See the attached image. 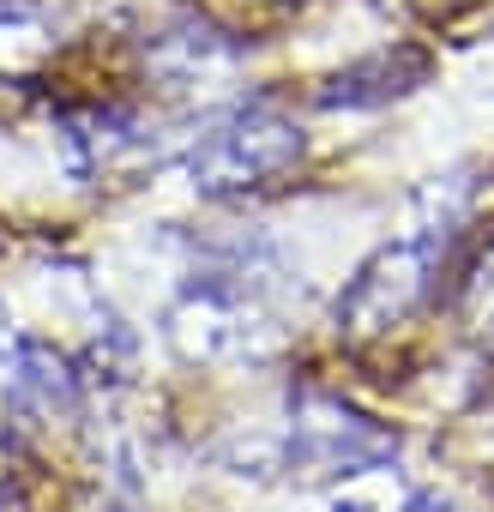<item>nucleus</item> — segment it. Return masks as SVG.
<instances>
[{
	"mask_svg": "<svg viewBox=\"0 0 494 512\" xmlns=\"http://www.w3.org/2000/svg\"><path fill=\"white\" fill-rule=\"evenodd\" d=\"M446 241H452V229L428 223L422 235L380 247L374 260L356 272V284L344 290V302H338V326L356 332V338H374V332L404 326V320L428 302V290H434V266L446 260Z\"/></svg>",
	"mask_w": 494,
	"mask_h": 512,
	"instance_id": "2",
	"label": "nucleus"
},
{
	"mask_svg": "<svg viewBox=\"0 0 494 512\" xmlns=\"http://www.w3.org/2000/svg\"><path fill=\"white\" fill-rule=\"evenodd\" d=\"M338 512H362V506H338Z\"/></svg>",
	"mask_w": 494,
	"mask_h": 512,
	"instance_id": "7",
	"label": "nucleus"
},
{
	"mask_svg": "<svg viewBox=\"0 0 494 512\" xmlns=\"http://www.w3.org/2000/svg\"><path fill=\"white\" fill-rule=\"evenodd\" d=\"M404 512H446V500H434V494H416V500H410Z\"/></svg>",
	"mask_w": 494,
	"mask_h": 512,
	"instance_id": "6",
	"label": "nucleus"
},
{
	"mask_svg": "<svg viewBox=\"0 0 494 512\" xmlns=\"http://www.w3.org/2000/svg\"><path fill=\"white\" fill-rule=\"evenodd\" d=\"M302 151H308V133L296 115H284L272 103H241L193 139L187 175L199 193L229 199V193H254V187L290 175L302 163Z\"/></svg>",
	"mask_w": 494,
	"mask_h": 512,
	"instance_id": "1",
	"label": "nucleus"
},
{
	"mask_svg": "<svg viewBox=\"0 0 494 512\" xmlns=\"http://www.w3.org/2000/svg\"><path fill=\"white\" fill-rule=\"evenodd\" d=\"M290 452H296V470H308V476H362V470L386 464L398 452V440L338 398H308L296 410Z\"/></svg>",
	"mask_w": 494,
	"mask_h": 512,
	"instance_id": "3",
	"label": "nucleus"
},
{
	"mask_svg": "<svg viewBox=\"0 0 494 512\" xmlns=\"http://www.w3.org/2000/svg\"><path fill=\"white\" fill-rule=\"evenodd\" d=\"M464 314L476 332H494V247L476 260V272L464 278Z\"/></svg>",
	"mask_w": 494,
	"mask_h": 512,
	"instance_id": "5",
	"label": "nucleus"
},
{
	"mask_svg": "<svg viewBox=\"0 0 494 512\" xmlns=\"http://www.w3.org/2000/svg\"><path fill=\"white\" fill-rule=\"evenodd\" d=\"M19 392H31L43 410H73V368L55 350L25 344L19 350Z\"/></svg>",
	"mask_w": 494,
	"mask_h": 512,
	"instance_id": "4",
	"label": "nucleus"
}]
</instances>
